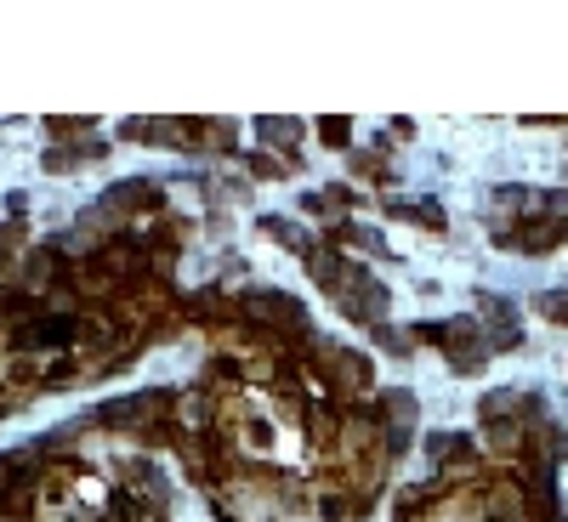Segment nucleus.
<instances>
[{
	"label": "nucleus",
	"instance_id": "f257e3e1",
	"mask_svg": "<svg viewBox=\"0 0 568 522\" xmlns=\"http://www.w3.org/2000/svg\"><path fill=\"white\" fill-rule=\"evenodd\" d=\"M546 318H568V296H546Z\"/></svg>",
	"mask_w": 568,
	"mask_h": 522
}]
</instances>
